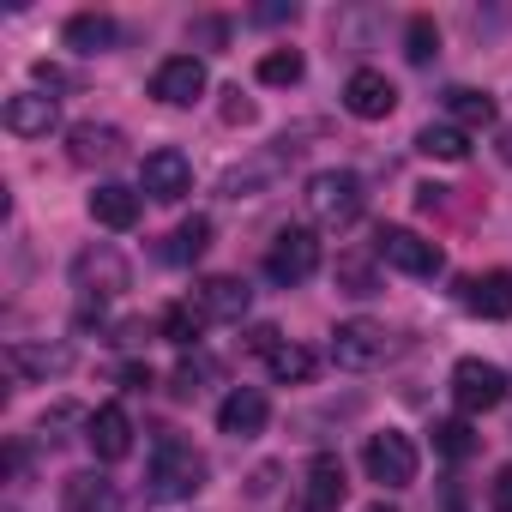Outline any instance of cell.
Wrapping results in <instances>:
<instances>
[{"instance_id": "cell-21", "label": "cell", "mask_w": 512, "mask_h": 512, "mask_svg": "<svg viewBox=\"0 0 512 512\" xmlns=\"http://www.w3.org/2000/svg\"><path fill=\"white\" fill-rule=\"evenodd\" d=\"M91 217H97L103 229H133V223H139V193L121 187V181H103V187L91 193Z\"/></svg>"}, {"instance_id": "cell-43", "label": "cell", "mask_w": 512, "mask_h": 512, "mask_svg": "<svg viewBox=\"0 0 512 512\" xmlns=\"http://www.w3.org/2000/svg\"><path fill=\"white\" fill-rule=\"evenodd\" d=\"M500 157H506V163H512V127H506V133H500Z\"/></svg>"}, {"instance_id": "cell-18", "label": "cell", "mask_w": 512, "mask_h": 512, "mask_svg": "<svg viewBox=\"0 0 512 512\" xmlns=\"http://www.w3.org/2000/svg\"><path fill=\"white\" fill-rule=\"evenodd\" d=\"M266 416H272V404H266V392H260V386H235V392L217 404V428H223V434H235V440L260 434V428H266Z\"/></svg>"}, {"instance_id": "cell-17", "label": "cell", "mask_w": 512, "mask_h": 512, "mask_svg": "<svg viewBox=\"0 0 512 512\" xmlns=\"http://www.w3.org/2000/svg\"><path fill=\"white\" fill-rule=\"evenodd\" d=\"M7 362L19 380H61L73 368V344H31V338H13L7 344Z\"/></svg>"}, {"instance_id": "cell-22", "label": "cell", "mask_w": 512, "mask_h": 512, "mask_svg": "<svg viewBox=\"0 0 512 512\" xmlns=\"http://www.w3.org/2000/svg\"><path fill=\"white\" fill-rule=\"evenodd\" d=\"M67 49H79V55L115 49V19H109V13H73V19H67Z\"/></svg>"}, {"instance_id": "cell-23", "label": "cell", "mask_w": 512, "mask_h": 512, "mask_svg": "<svg viewBox=\"0 0 512 512\" xmlns=\"http://www.w3.org/2000/svg\"><path fill=\"white\" fill-rule=\"evenodd\" d=\"M416 151H422V157H440V163H464V157H470V133H458L452 121H428V127L416 133Z\"/></svg>"}, {"instance_id": "cell-15", "label": "cell", "mask_w": 512, "mask_h": 512, "mask_svg": "<svg viewBox=\"0 0 512 512\" xmlns=\"http://www.w3.org/2000/svg\"><path fill=\"white\" fill-rule=\"evenodd\" d=\"M0 121H7V133H19V139H49L61 127V103L43 97V91H19V97H7Z\"/></svg>"}, {"instance_id": "cell-37", "label": "cell", "mask_w": 512, "mask_h": 512, "mask_svg": "<svg viewBox=\"0 0 512 512\" xmlns=\"http://www.w3.org/2000/svg\"><path fill=\"white\" fill-rule=\"evenodd\" d=\"M193 37H199L205 49H223V43H229V25H223V19H199V25H193Z\"/></svg>"}, {"instance_id": "cell-6", "label": "cell", "mask_w": 512, "mask_h": 512, "mask_svg": "<svg viewBox=\"0 0 512 512\" xmlns=\"http://www.w3.org/2000/svg\"><path fill=\"white\" fill-rule=\"evenodd\" d=\"M392 356V332L380 326V320H344L338 332H332V362L344 368V374H368V368H380Z\"/></svg>"}, {"instance_id": "cell-40", "label": "cell", "mask_w": 512, "mask_h": 512, "mask_svg": "<svg viewBox=\"0 0 512 512\" xmlns=\"http://www.w3.org/2000/svg\"><path fill=\"white\" fill-rule=\"evenodd\" d=\"M272 482H278V464H260V470H253V482H247V494H253V500H266Z\"/></svg>"}, {"instance_id": "cell-29", "label": "cell", "mask_w": 512, "mask_h": 512, "mask_svg": "<svg viewBox=\"0 0 512 512\" xmlns=\"http://www.w3.org/2000/svg\"><path fill=\"white\" fill-rule=\"evenodd\" d=\"M404 55H410L416 67H428V61L440 55V25H434L428 13H416V19L404 25Z\"/></svg>"}, {"instance_id": "cell-33", "label": "cell", "mask_w": 512, "mask_h": 512, "mask_svg": "<svg viewBox=\"0 0 512 512\" xmlns=\"http://www.w3.org/2000/svg\"><path fill=\"white\" fill-rule=\"evenodd\" d=\"M211 374H217V362L193 356V362H181V368H175V392H181V398H193V392H199V386H205Z\"/></svg>"}, {"instance_id": "cell-26", "label": "cell", "mask_w": 512, "mask_h": 512, "mask_svg": "<svg viewBox=\"0 0 512 512\" xmlns=\"http://www.w3.org/2000/svg\"><path fill=\"white\" fill-rule=\"evenodd\" d=\"M211 247V217H187L175 235H169V247H163V260L169 266H193L199 260V253Z\"/></svg>"}, {"instance_id": "cell-32", "label": "cell", "mask_w": 512, "mask_h": 512, "mask_svg": "<svg viewBox=\"0 0 512 512\" xmlns=\"http://www.w3.org/2000/svg\"><path fill=\"white\" fill-rule=\"evenodd\" d=\"M434 452H446V458H470L476 452V434H470V422H434Z\"/></svg>"}, {"instance_id": "cell-14", "label": "cell", "mask_w": 512, "mask_h": 512, "mask_svg": "<svg viewBox=\"0 0 512 512\" xmlns=\"http://www.w3.org/2000/svg\"><path fill=\"white\" fill-rule=\"evenodd\" d=\"M338 506H344V458L314 452L302 470V512H338Z\"/></svg>"}, {"instance_id": "cell-11", "label": "cell", "mask_w": 512, "mask_h": 512, "mask_svg": "<svg viewBox=\"0 0 512 512\" xmlns=\"http://www.w3.org/2000/svg\"><path fill=\"white\" fill-rule=\"evenodd\" d=\"M205 61L199 55H169L157 73H151V97L157 103H169V109H193L199 97H205Z\"/></svg>"}, {"instance_id": "cell-28", "label": "cell", "mask_w": 512, "mask_h": 512, "mask_svg": "<svg viewBox=\"0 0 512 512\" xmlns=\"http://www.w3.org/2000/svg\"><path fill=\"white\" fill-rule=\"evenodd\" d=\"M266 368H272L278 386H308V380H314V350H302V344H278V350L266 356Z\"/></svg>"}, {"instance_id": "cell-3", "label": "cell", "mask_w": 512, "mask_h": 512, "mask_svg": "<svg viewBox=\"0 0 512 512\" xmlns=\"http://www.w3.org/2000/svg\"><path fill=\"white\" fill-rule=\"evenodd\" d=\"M127 284H133V266H127V253L109 247V241L85 247L79 260H73V290H79L85 302H109V296H121Z\"/></svg>"}, {"instance_id": "cell-2", "label": "cell", "mask_w": 512, "mask_h": 512, "mask_svg": "<svg viewBox=\"0 0 512 512\" xmlns=\"http://www.w3.org/2000/svg\"><path fill=\"white\" fill-rule=\"evenodd\" d=\"M308 217L314 223H326V229H344V223H356L362 217V205H368V187H362V175L356 169H320V175H308Z\"/></svg>"}, {"instance_id": "cell-7", "label": "cell", "mask_w": 512, "mask_h": 512, "mask_svg": "<svg viewBox=\"0 0 512 512\" xmlns=\"http://www.w3.org/2000/svg\"><path fill=\"white\" fill-rule=\"evenodd\" d=\"M296 151H302L296 139H278L266 157H247L241 169H229V175H223V199H260L266 187H278V175L296 163Z\"/></svg>"}, {"instance_id": "cell-34", "label": "cell", "mask_w": 512, "mask_h": 512, "mask_svg": "<svg viewBox=\"0 0 512 512\" xmlns=\"http://www.w3.org/2000/svg\"><path fill=\"white\" fill-rule=\"evenodd\" d=\"M488 506H494V512H512V464L494 470V482H488Z\"/></svg>"}, {"instance_id": "cell-5", "label": "cell", "mask_w": 512, "mask_h": 512, "mask_svg": "<svg viewBox=\"0 0 512 512\" xmlns=\"http://www.w3.org/2000/svg\"><path fill=\"white\" fill-rule=\"evenodd\" d=\"M320 272V235L314 229H278L272 247H266V278L272 284H308Z\"/></svg>"}, {"instance_id": "cell-13", "label": "cell", "mask_w": 512, "mask_h": 512, "mask_svg": "<svg viewBox=\"0 0 512 512\" xmlns=\"http://www.w3.org/2000/svg\"><path fill=\"white\" fill-rule=\"evenodd\" d=\"M193 308L205 314V320H223V326H241L247 320V308H253V290H247V278H205L199 290H193Z\"/></svg>"}, {"instance_id": "cell-42", "label": "cell", "mask_w": 512, "mask_h": 512, "mask_svg": "<svg viewBox=\"0 0 512 512\" xmlns=\"http://www.w3.org/2000/svg\"><path fill=\"white\" fill-rule=\"evenodd\" d=\"M416 205H422V211H440V205H446V187H416Z\"/></svg>"}, {"instance_id": "cell-27", "label": "cell", "mask_w": 512, "mask_h": 512, "mask_svg": "<svg viewBox=\"0 0 512 512\" xmlns=\"http://www.w3.org/2000/svg\"><path fill=\"white\" fill-rule=\"evenodd\" d=\"M157 332L175 344V350H193L199 338H205V314L193 308V302H175V308H163V320H157Z\"/></svg>"}, {"instance_id": "cell-4", "label": "cell", "mask_w": 512, "mask_h": 512, "mask_svg": "<svg viewBox=\"0 0 512 512\" xmlns=\"http://www.w3.org/2000/svg\"><path fill=\"white\" fill-rule=\"evenodd\" d=\"M374 260L392 266V272H410V278H434V272L446 266V253H440L428 235H416V229H404V223H386V229L374 235Z\"/></svg>"}, {"instance_id": "cell-9", "label": "cell", "mask_w": 512, "mask_h": 512, "mask_svg": "<svg viewBox=\"0 0 512 512\" xmlns=\"http://www.w3.org/2000/svg\"><path fill=\"white\" fill-rule=\"evenodd\" d=\"M139 187H145L151 199H163V205L187 199V193H193V163H187V151H175V145L145 151V163H139Z\"/></svg>"}, {"instance_id": "cell-1", "label": "cell", "mask_w": 512, "mask_h": 512, "mask_svg": "<svg viewBox=\"0 0 512 512\" xmlns=\"http://www.w3.org/2000/svg\"><path fill=\"white\" fill-rule=\"evenodd\" d=\"M205 476H211L205 452L193 440H181L175 428H157V440H151V500H187V494L205 488Z\"/></svg>"}, {"instance_id": "cell-24", "label": "cell", "mask_w": 512, "mask_h": 512, "mask_svg": "<svg viewBox=\"0 0 512 512\" xmlns=\"http://www.w3.org/2000/svg\"><path fill=\"white\" fill-rule=\"evenodd\" d=\"M446 115H452V127L458 133H476V127H494V103H488V91H446Z\"/></svg>"}, {"instance_id": "cell-10", "label": "cell", "mask_w": 512, "mask_h": 512, "mask_svg": "<svg viewBox=\"0 0 512 512\" xmlns=\"http://www.w3.org/2000/svg\"><path fill=\"white\" fill-rule=\"evenodd\" d=\"M362 464H368V476H374L380 488H410V482H416V446H410V434H398V428L374 434L368 452H362Z\"/></svg>"}, {"instance_id": "cell-44", "label": "cell", "mask_w": 512, "mask_h": 512, "mask_svg": "<svg viewBox=\"0 0 512 512\" xmlns=\"http://www.w3.org/2000/svg\"><path fill=\"white\" fill-rule=\"evenodd\" d=\"M362 512H398V506H386V500H374V506H362Z\"/></svg>"}, {"instance_id": "cell-12", "label": "cell", "mask_w": 512, "mask_h": 512, "mask_svg": "<svg viewBox=\"0 0 512 512\" xmlns=\"http://www.w3.org/2000/svg\"><path fill=\"white\" fill-rule=\"evenodd\" d=\"M344 109H350L356 121H386V115L398 109V85H392L380 67H356V73L344 79Z\"/></svg>"}, {"instance_id": "cell-38", "label": "cell", "mask_w": 512, "mask_h": 512, "mask_svg": "<svg viewBox=\"0 0 512 512\" xmlns=\"http://www.w3.org/2000/svg\"><path fill=\"white\" fill-rule=\"evenodd\" d=\"M115 380H121L127 392H145V386H151V368H145V362H121V368H115Z\"/></svg>"}, {"instance_id": "cell-20", "label": "cell", "mask_w": 512, "mask_h": 512, "mask_svg": "<svg viewBox=\"0 0 512 512\" xmlns=\"http://www.w3.org/2000/svg\"><path fill=\"white\" fill-rule=\"evenodd\" d=\"M115 506L121 500H115V482L103 470H79L61 482V512H115Z\"/></svg>"}, {"instance_id": "cell-41", "label": "cell", "mask_w": 512, "mask_h": 512, "mask_svg": "<svg viewBox=\"0 0 512 512\" xmlns=\"http://www.w3.org/2000/svg\"><path fill=\"white\" fill-rule=\"evenodd\" d=\"M37 79H43L49 91H67V73H61V67H49V61H37Z\"/></svg>"}, {"instance_id": "cell-35", "label": "cell", "mask_w": 512, "mask_h": 512, "mask_svg": "<svg viewBox=\"0 0 512 512\" xmlns=\"http://www.w3.org/2000/svg\"><path fill=\"white\" fill-rule=\"evenodd\" d=\"M241 344H247V350H253V356H272V350H278V344H284V332H278V326H253V332H247V338H241Z\"/></svg>"}, {"instance_id": "cell-16", "label": "cell", "mask_w": 512, "mask_h": 512, "mask_svg": "<svg viewBox=\"0 0 512 512\" xmlns=\"http://www.w3.org/2000/svg\"><path fill=\"white\" fill-rule=\"evenodd\" d=\"M85 440H91V452H97L103 464H121V458L133 452V416H127L121 404H103V410L85 416Z\"/></svg>"}, {"instance_id": "cell-36", "label": "cell", "mask_w": 512, "mask_h": 512, "mask_svg": "<svg viewBox=\"0 0 512 512\" xmlns=\"http://www.w3.org/2000/svg\"><path fill=\"white\" fill-rule=\"evenodd\" d=\"M296 19V0H272V7H253V25H284Z\"/></svg>"}, {"instance_id": "cell-39", "label": "cell", "mask_w": 512, "mask_h": 512, "mask_svg": "<svg viewBox=\"0 0 512 512\" xmlns=\"http://www.w3.org/2000/svg\"><path fill=\"white\" fill-rule=\"evenodd\" d=\"M223 121L235 127V121H253V103L241 97V91H223Z\"/></svg>"}, {"instance_id": "cell-31", "label": "cell", "mask_w": 512, "mask_h": 512, "mask_svg": "<svg viewBox=\"0 0 512 512\" xmlns=\"http://www.w3.org/2000/svg\"><path fill=\"white\" fill-rule=\"evenodd\" d=\"M338 290L344 296H374L380 290V278H374V266L362 260V253H344V260H338Z\"/></svg>"}, {"instance_id": "cell-30", "label": "cell", "mask_w": 512, "mask_h": 512, "mask_svg": "<svg viewBox=\"0 0 512 512\" xmlns=\"http://www.w3.org/2000/svg\"><path fill=\"white\" fill-rule=\"evenodd\" d=\"M302 73H308L302 49H272V55L260 61V85H302Z\"/></svg>"}, {"instance_id": "cell-19", "label": "cell", "mask_w": 512, "mask_h": 512, "mask_svg": "<svg viewBox=\"0 0 512 512\" xmlns=\"http://www.w3.org/2000/svg\"><path fill=\"white\" fill-rule=\"evenodd\" d=\"M458 302L482 320H512V272H482L458 284Z\"/></svg>"}, {"instance_id": "cell-8", "label": "cell", "mask_w": 512, "mask_h": 512, "mask_svg": "<svg viewBox=\"0 0 512 512\" xmlns=\"http://www.w3.org/2000/svg\"><path fill=\"white\" fill-rule=\"evenodd\" d=\"M452 398H458L464 416H482V410L506 404V374H500L494 362H482V356H464V362L452 368Z\"/></svg>"}, {"instance_id": "cell-25", "label": "cell", "mask_w": 512, "mask_h": 512, "mask_svg": "<svg viewBox=\"0 0 512 512\" xmlns=\"http://www.w3.org/2000/svg\"><path fill=\"white\" fill-rule=\"evenodd\" d=\"M109 157H121V133L115 127H97V121H85V127H73V163H109Z\"/></svg>"}]
</instances>
